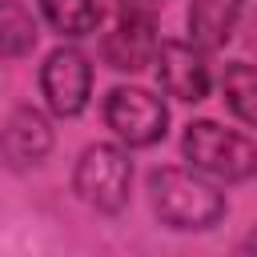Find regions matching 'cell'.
<instances>
[{
	"label": "cell",
	"instance_id": "3",
	"mask_svg": "<svg viewBox=\"0 0 257 257\" xmlns=\"http://www.w3.org/2000/svg\"><path fill=\"white\" fill-rule=\"evenodd\" d=\"M72 189L76 197L96 209V213H120L128 205L133 193V161H128V145H112V141H96L76 157L72 169Z\"/></svg>",
	"mask_w": 257,
	"mask_h": 257
},
{
	"label": "cell",
	"instance_id": "8",
	"mask_svg": "<svg viewBox=\"0 0 257 257\" xmlns=\"http://www.w3.org/2000/svg\"><path fill=\"white\" fill-rule=\"evenodd\" d=\"M0 153H4L12 173H24V169L40 165L52 153V124H48V116L40 108H32V104H16L8 112V120H4Z\"/></svg>",
	"mask_w": 257,
	"mask_h": 257
},
{
	"label": "cell",
	"instance_id": "7",
	"mask_svg": "<svg viewBox=\"0 0 257 257\" xmlns=\"http://www.w3.org/2000/svg\"><path fill=\"white\" fill-rule=\"evenodd\" d=\"M157 80H161V92L173 96V100H185V104H197L209 96L213 88V72H209V52L193 40H161L157 48Z\"/></svg>",
	"mask_w": 257,
	"mask_h": 257
},
{
	"label": "cell",
	"instance_id": "12",
	"mask_svg": "<svg viewBox=\"0 0 257 257\" xmlns=\"http://www.w3.org/2000/svg\"><path fill=\"white\" fill-rule=\"evenodd\" d=\"M0 48H4L8 60H20L36 48V16L24 0L0 4Z\"/></svg>",
	"mask_w": 257,
	"mask_h": 257
},
{
	"label": "cell",
	"instance_id": "10",
	"mask_svg": "<svg viewBox=\"0 0 257 257\" xmlns=\"http://www.w3.org/2000/svg\"><path fill=\"white\" fill-rule=\"evenodd\" d=\"M44 24L64 40H84L100 28V4L96 0H36Z\"/></svg>",
	"mask_w": 257,
	"mask_h": 257
},
{
	"label": "cell",
	"instance_id": "6",
	"mask_svg": "<svg viewBox=\"0 0 257 257\" xmlns=\"http://www.w3.org/2000/svg\"><path fill=\"white\" fill-rule=\"evenodd\" d=\"M40 96L52 116H80L92 96V64L76 44H60L40 64Z\"/></svg>",
	"mask_w": 257,
	"mask_h": 257
},
{
	"label": "cell",
	"instance_id": "1",
	"mask_svg": "<svg viewBox=\"0 0 257 257\" xmlns=\"http://www.w3.org/2000/svg\"><path fill=\"white\" fill-rule=\"evenodd\" d=\"M221 181L205 177L201 169H181V165H161L149 173V201L153 213L165 229L177 233H205L213 225H221V217L229 213L225 193L217 189Z\"/></svg>",
	"mask_w": 257,
	"mask_h": 257
},
{
	"label": "cell",
	"instance_id": "11",
	"mask_svg": "<svg viewBox=\"0 0 257 257\" xmlns=\"http://www.w3.org/2000/svg\"><path fill=\"white\" fill-rule=\"evenodd\" d=\"M221 96H225L229 112H233L241 124L257 128V64H249V60H229L225 72H221Z\"/></svg>",
	"mask_w": 257,
	"mask_h": 257
},
{
	"label": "cell",
	"instance_id": "2",
	"mask_svg": "<svg viewBox=\"0 0 257 257\" xmlns=\"http://www.w3.org/2000/svg\"><path fill=\"white\" fill-rule=\"evenodd\" d=\"M181 157L221 185H241V181L257 177V141H249L237 128H225L209 116L185 124Z\"/></svg>",
	"mask_w": 257,
	"mask_h": 257
},
{
	"label": "cell",
	"instance_id": "4",
	"mask_svg": "<svg viewBox=\"0 0 257 257\" xmlns=\"http://www.w3.org/2000/svg\"><path fill=\"white\" fill-rule=\"evenodd\" d=\"M161 0H116V20L100 36V56L116 72H141L161 48Z\"/></svg>",
	"mask_w": 257,
	"mask_h": 257
},
{
	"label": "cell",
	"instance_id": "5",
	"mask_svg": "<svg viewBox=\"0 0 257 257\" xmlns=\"http://www.w3.org/2000/svg\"><path fill=\"white\" fill-rule=\"evenodd\" d=\"M104 124L128 149H153L169 133V108H165V100L153 88L116 84L104 96Z\"/></svg>",
	"mask_w": 257,
	"mask_h": 257
},
{
	"label": "cell",
	"instance_id": "9",
	"mask_svg": "<svg viewBox=\"0 0 257 257\" xmlns=\"http://www.w3.org/2000/svg\"><path fill=\"white\" fill-rule=\"evenodd\" d=\"M249 0H193L189 4V40L205 52H217L233 40V28L241 20Z\"/></svg>",
	"mask_w": 257,
	"mask_h": 257
}]
</instances>
